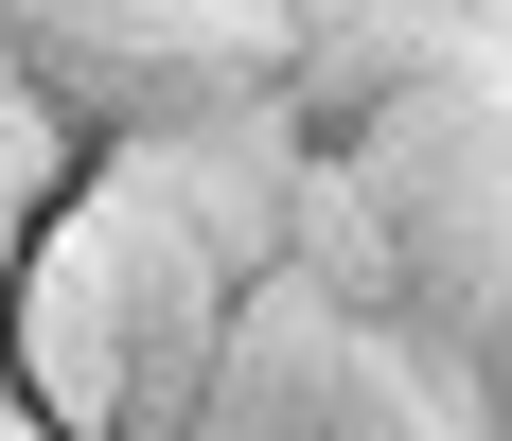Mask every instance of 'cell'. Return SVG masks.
Instances as JSON below:
<instances>
[{"instance_id":"1","label":"cell","mask_w":512,"mask_h":441,"mask_svg":"<svg viewBox=\"0 0 512 441\" xmlns=\"http://www.w3.org/2000/svg\"><path fill=\"white\" fill-rule=\"evenodd\" d=\"M230 265H212L142 177H106L36 230V265L0 283V353H18V406L53 441H195L212 353H230Z\"/></svg>"},{"instance_id":"2","label":"cell","mask_w":512,"mask_h":441,"mask_svg":"<svg viewBox=\"0 0 512 441\" xmlns=\"http://www.w3.org/2000/svg\"><path fill=\"white\" fill-rule=\"evenodd\" d=\"M283 36H301V0H0V53L89 159L283 106Z\"/></svg>"},{"instance_id":"3","label":"cell","mask_w":512,"mask_h":441,"mask_svg":"<svg viewBox=\"0 0 512 441\" xmlns=\"http://www.w3.org/2000/svg\"><path fill=\"white\" fill-rule=\"evenodd\" d=\"M195 441H460V389H424L407 336H371V318H336V300L248 283Z\"/></svg>"},{"instance_id":"4","label":"cell","mask_w":512,"mask_h":441,"mask_svg":"<svg viewBox=\"0 0 512 441\" xmlns=\"http://www.w3.org/2000/svg\"><path fill=\"white\" fill-rule=\"evenodd\" d=\"M301 159H318L301 124H283V106H248V124H177V142H124L106 177H142V195L177 212V230L230 265V283H283V230H301Z\"/></svg>"},{"instance_id":"5","label":"cell","mask_w":512,"mask_h":441,"mask_svg":"<svg viewBox=\"0 0 512 441\" xmlns=\"http://www.w3.org/2000/svg\"><path fill=\"white\" fill-rule=\"evenodd\" d=\"M71 195H89V142H71V124L36 106V71L0 53V283L36 265V230H53Z\"/></svg>"},{"instance_id":"6","label":"cell","mask_w":512,"mask_h":441,"mask_svg":"<svg viewBox=\"0 0 512 441\" xmlns=\"http://www.w3.org/2000/svg\"><path fill=\"white\" fill-rule=\"evenodd\" d=\"M460 441H512V300H495V336L460 353Z\"/></svg>"},{"instance_id":"7","label":"cell","mask_w":512,"mask_h":441,"mask_svg":"<svg viewBox=\"0 0 512 441\" xmlns=\"http://www.w3.org/2000/svg\"><path fill=\"white\" fill-rule=\"evenodd\" d=\"M0 441H53V424H36V406H18V389H0Z\"/></svg>"},{"instance_id":"8","label":"cell","mask_w":512,"mask_h":441,"mask_svg":"<svg viewBox=\"0 0 512 441\" xmlns=\"http://www.w3.org/2000/svg\"><path fill=\"white\" fill-rule=\"evenodd\" d=\"M0 389H18V353H0Z\"/></svg>"}]
</instances>
